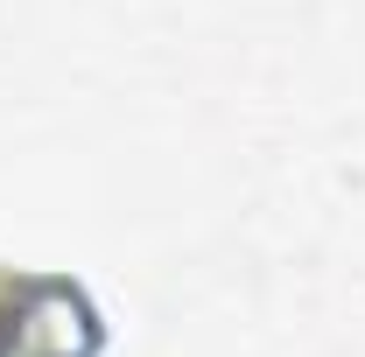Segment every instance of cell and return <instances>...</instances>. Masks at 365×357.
<instances>
[{
  "instance_id": "cell-1",
  "label": "cell",
  "mask_w": 365,
  "mask_h": 357,
  "mask_svg": "<svg viewBox=\"0 0 365 357\" xmlns=\"http://www.w3.org/2000/svg\"><path fill=\"white\" fill-rule=\"evenodd\" d=\"M106 315L71 273L0 267V357H98Z\"/></svg>"
}]
</instances>
